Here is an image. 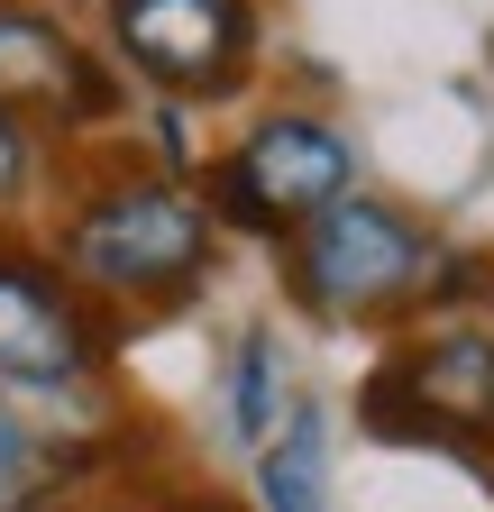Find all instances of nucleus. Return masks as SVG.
Segmentation results:
<instances>
[{
  "instance_id": "nucleus-1",
  "label": "nucleus",
  "mask_w": 494,
  "mask_h": 512,
  "mask_svg": "<svg viewBox=\"0 0 494 512\" xmlns=\"http://www.w3.org/2000/svg\"><path fill=\"white\" fill-rule=\"evenodd\" d=\"M211 247H220V220L202 211V192H183L174 174H110L65 211L55 266L83 302L156 311L211 275Z\"/></svg>"
},
{
  "instance_id": "nucleus-2",
  "label": "nucleus",
  "mask_w": 494,
  "mask_h": 512,
  "mask_svg": "<svg viewBox=\"0 0 494 512\" xmlns=\"http://www.w3.org/2000/svg\"><path fill=\"white\" fill-rule=\"evenodd\" d=\"M284 266H293V302L321 320H403L440 284V247L385 192H339L284 229Z\"/></svg>"
},
{
  "instance_id": "nucleus-3",
  "label": "nucleus",
  "mask_w": 494,
  "mask_h": 512,
  "mask_svg": "<svg viewBox=\"0 0 494 512\" xmlns=\"http://www.w3.org/2000/svg\"><path fill=\"white\" fill-rule=\"evenodd\" d=\"M357 421L403 448H440V458L485 467L494 458V330L449 320V330L403 339L357 394Z\"/></svg>"
},
{
  "instance_id": "nucleus-4",
  "label": "nucleus",
  "mask_w": 494,
  "mask_h": 512,
  "mask_svg": "<svg viewBox=\"0 0 494 512\" xmlns=\"http://www.w3.org/2000/svg\"><path fill=\"white\" fill-rule=\"evenodd\" d=\"M357 192V138L330 128L321 110H266L247 119V138L211 156V220L247 238H284L293 220H312L321 202Z\"/></svg>"
},
{
  "instance_id": "nucleus-5",
  "label": "nucleus",
  "mask_w": 494,
  "mask_h": 512,
  "mask_svg": "<svg viewBox=\"0 0 494 512\" xmlns=\"http://www.w3.org/2000/svg\"><path fill=\"white\" fill-rule=\"evenodd\" d=\"M110 55L174 101H220L257 74V0H110Z\"/></svg>"
},
{
  "instance_id": "nucleus-6",
  "label": "nucleus",
  "mask_w": 494,
  "mask_h": 512,
  "mask_svg": "<svg viewBox=\"0 0 494 512\" xmlns=\"http://www.w3.org/2000/svg\"><path fill=\"white\" fill-rule=\"evenodd\" d=\"M101 357H110V330L92 320V302L65 284V266L0 238V384L74 394Z\"/></svg>"
},
{
  "instance_id": "nucleus-7",
  "label": "nucleus",
  "mask_w": 494,
  "mask_h": 512,
  "mask_svg": "<svg viewBox=\"0 0 494 512\" xmlns=\"http://www.w3.org/2000/svg\"><path fill=\"white\" fill-rule=\"evenodd\" d=\"M0 110L55 119V128H92V119L119 110V92L92 64V46L65 37V19L28 10V0H0Z\"/></svg>"
},
{
  "instance_id": "nucleus-8",
  "label": "nucleus",
  "mask_w": 494,
  "mask_h": 512,
  "mask_svg": "<svg viewBox=\"0 0 494 512\" xmlns=\"http://www.w3.org/2000/svg\"><path fill=\"white\" fill-rule=\"evenodd\" d=\"M257 512H330V403H284L257 439Z\"/></svg>"
},
{
  "instance_id": "nucleus-9",
  "label": "nucleus",
  "mask_w": 494,
  "mask_h": 512,
  "mask_svg": "<svg viewBox=\"0 0 494 512\" xmlns=\"http://www.w3.org/2000/svg\"><path fill=\"white\" fill-rule=\"evenodd\" d=\"M293 403V384H284V339L275 330H238L229 357H220V439L229 448H257Z\"/></svg>"
},
{
  "instance_id": "nucleus-10",
  "label": "nucleus",
  "mask_w": 494,
  "mask_h": 512,
  "mask_svg": "<svg viewBox=\"0 0 494 512\" xmlns=\"http://www.w3.org/2000/svg\"><path fill=\"white\" fill-rule=\"evenodd\" d=\"M65 476H74L65 439H46L37 421L0 412V512H65Z\"/></svg>"
},
{
  "instance_id": "nucleus-11",
  "label": "nucleus",
  "mask_w": 494,
  "mask_h": 512,
  "mask_svg": "<svg viewBox=\"0 0 494 512\" xmlns=\"http://www.w3.org/2000/svg\"><path fill=\"white\" fill-rule=\"evenodd\" d=\"M28 183H37V138H28L19 110H0V211H10Z\"/></svg>"
},
{
  "instance_id": "nucleus-12",
  "label": "nucleus",
  "mask_w": 494,
  "mask_h": 512,
  "mask_svg": "<svg viewBox=\"0 0 494 512\" xmlns=\"http://www.w3.org/2000/svg\"><path fill=\"white\" fill-rule=\"evenodd\" d=\"M147 138H156V156H165V165H193V128H183V101H174V92L147 110Z\"/></svg>"
},
{
  "instance_id": "nucleus-13",
  "label": "nucleus",
  "mask_w": 494,
  "mask_h": 512,
  "mask_svg": "<svg viewBox=\"0 0 494 512\" xmlns=\"http://www.w3.org/2000/svg\"><path fill=\"white\" fill-rule=\"evenodd\" d=\"M156 512H229V503H202V494H174V503H156Z\"/></svg>"
}]
</instances>
